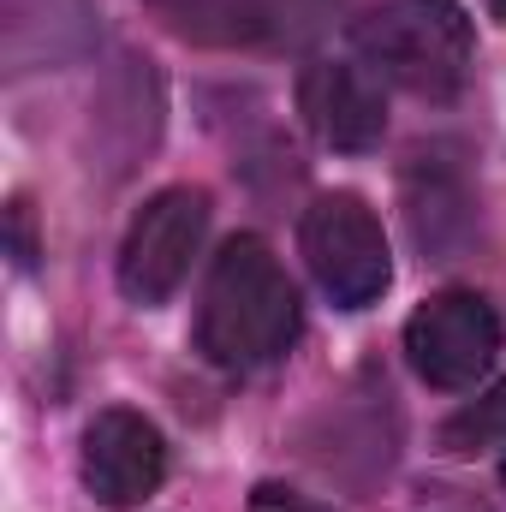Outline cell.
Segmentation results:
<instances>
[{
  "instance_id": "obj_1",
  "label": "cell",
  "mask_w": 506,
  "mask_h": 512,
  "mask_svg": "<svg viewBox=\"0 0 506 512\" xmlns=\"http://www.w3.org/2000/svg\"><path fill=\"white\" fill-rule=\"evenodd\" d=\"M292 340H298V286L286 280L280 256L251 233L227 239L197 310L203 358L221 370H256L274 364Z\"/></svg>"
},
{
  "instance_id": "obj_2",
  "label": "cell",
  "mask_w": 506,
  "mask_h": 512,
  "mask_svg": "<svg viewBox=\"0 0 506 512\" xmlns=\"http://www.w3.org/2000/svg\"><path fill=\"white\" fill-rule=\"evenodd\" d=\"M352 42L376 78L423 102H453L477 60L471 18L453 0H381L352 24Z\"/></svg>"
},
{
  "instance_id": "obj_3",
  "label": "cell",
  "mask_w": 506,
  "mask_h": 512,
  "mask_svg": "<svg viewBox=\"0 0 506 512\" xmlns=\"http://www.w3.org/2000/svg\"><path fill=\"white\" fill-rule=\"evenodd\" d=\"M304 256H310V274L322 280V292L340 304V310H364L376 304L393 280V256L381 239L376 209L352 191H334V197H316L310 215H304Z\"/></svg>"
},
{
  "instance_id": "obj_4",
  "label": "cell",
  "mask_w": 506,
  "mask_h": 512,
  "mask_svg": "<svg viewBox=\"0 0 506 512\" xmlns=\"http://www.w3.org/2000/svg\"><path fill=\"white\" fill-rule=\"evenodd\" d=\"M203 233H209L203 191L173 185V191L149 197L120 245V286L131 304H167L179 292V280L191 274V256L203 251Z\"/></svg>"
},
{
  "instance_id": "obj_5",
  "label": "cell",
  "mask_w": 506,
  "mask_h": 512,
  "mask_svg": "<svg viewBox=\"0 0 506 512\" xmlns=\"http://www.w3.org/2000/svg\"><path fill=\"white\" fill-rule=\"evenodd\" d=\"M405 352L429 387H471L501 352V316L483 292H441L405 322Z\"/></svg>"
},
{
  "instance_id": "obj_6",
  "label": "cell",
  "mask_w": 506,
  "mask_h": 512,
  "mask_svg": "<svg viewBox=\"0 0 506 512\" xmlns=\"http://www.w3.org/2000/svg\"><path fill=\"white\" fill-rule=\"evenodd\" d=\"M161 477H167V441L143 411L108 405V411L90 417V429H84V489L102 507L114 512L143 507L161 489Z\"/></svg>"
},
{
  "instance_id": "obj_7",
  "label": "cell",
  "mask_w": 506,
  "mask_h": 512,
  "mask_svg": "<svg viewBox=\"0 0 506 512\" xmlns=\"http://www.w3.org/2000/svg\"><path fill=\"white\" fill-rule=\"evenodd\" d=\"M298 108L310 131L328 143V149H376L381 131H387V102H381L376 78L358 72V66H340V60H316L304 66L298 78Z\"/></svg>"
},
{
  "instance_id": "obj_8",
  "label": "cell",
  "mask_w": 506,
  "mask_h": 512,
  "mask_svg": "<svg viewBox=\"0 0 506 512\" xmlns=\"http://www.w3.org/2000/svg\"><path fill=\"white\" fill-rule=\"evenodd\" d=\"M96 42L90 0H0V48L12 72L66 66Z\"/></svg>"
},
{
  "instance_id": "obj_9",
  "label": "cell",
  "mask_w": 506,
  "mask_h": 512,
  "mask_svg": "<svg viewBox=\"0 0 506 512\" xmlns=\"http://www.w3.org/2000/svg\"><path fill=\"white\" fill-rule=\"evenodd\" d=\"M441 447H447V453H459V459L489 453V447H506V382H495L477 405H465L459 417H447Z\"/></svg>"
},
{
  "instance_id": "obj_10",
  "label": "cell",
  "mask_w": 506,
  "mask_h": 512,
  "mask_svg": "<svg viewBox=\"0 0 506 512\" xmlns=\"http://www.w3.org/2000/svg\"><path fill=\"white\" fill-rule=\"evenodd\" d=\"M251 512H334V507H322V501H310V495H298V489L262 483V489L251 495Z\"/></svg>"
},
{
  "instance_id": "obj_11",
  "label": "cell",
  "mask_w": 506,
  "mask_h": 512,
  "mask_svg": "<svg viewBox=\"0 0 506 512\" xmlns=\"http://www.w3.org/2000/svg\"><path fill=\"white\" fill-rule=\"evenodd\" d=\"M12 251H18L24 268L36 262V245H30V209H24V203H12Z\"/></svg>"
},
{
  "instance_id": "obj_12",
  "label": "cell",
  "mask_w": 506,
  "mask_h": 512,
  "mask_svg": "<svg viewBox=\"0 0 506 512\" xmlns=\"http://www.w3.org/2000/svg\"><path fill=\"white\" fill-rule=\"evenodd\" d=\"M495 12H501V18H506V0H495Z\"/></svg>"
},
{
  "instance_id": "obj_13",
  "label": "cell",
  "mask_w": 506,
  "mask_h": 512,
  "mask_svg": "<svg viewBox=\"0 0 506 512\" xmlns=\"http://www.w3.org/2000/svg\"><path fill=\"white\" fill-rule=\"evenodd\" d=\"M501 477H506V459H501Z\"/></svg>"
}]
</instances>
